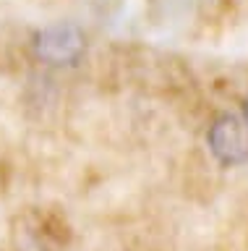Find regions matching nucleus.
Masks as SVG:
<instances>
[{
	"mask_svg": "<svg viewBox=\"0 0 248 251\" xmlns=\"http://www.w3.org/2000/svg\"><path fill=\"white\" fill-rule=\"evenodd\" d=\"M32 52L40 63L52 68L76 66L87 52V34L71 21L47 24L32 37Z\"/></svg>",
	"mask_w": 248,
	"mask_h": 251,
	"instance_id": "f257e3e1",
	"label": "nucleus"
},
{
	"mask_svg": "<svg viewBox=\"0 0 248 251\" xmlns=\"http://www.w3.org/2000/svg\"><path fill=\"white\" fill-rule=\"evenodd\" d=\"M206 147L222 168H240L248 162V121L238 113L217 115L206 131Z\"/></svg>",
	"mask_w": 248,
	"mask_h": 251,
	"instance_id": "f03ea898",
	"label": "nucleus"
},
{
	"mask_svg": "<svg viewBox=\"0 0 248 251\" xmlns=\"http://www.w3.org/2000/svg\"><path fill=\"white\" fill-rule=\"evenodd\" d=\"M243 118L248 121V94H246V100H243Z\"/></svg>",
	"mask_w": 248,
	"mask_h": 251,
	"instance_id": "7ed1b4c3",
	"label": "nucleus"
}]
</instances>
